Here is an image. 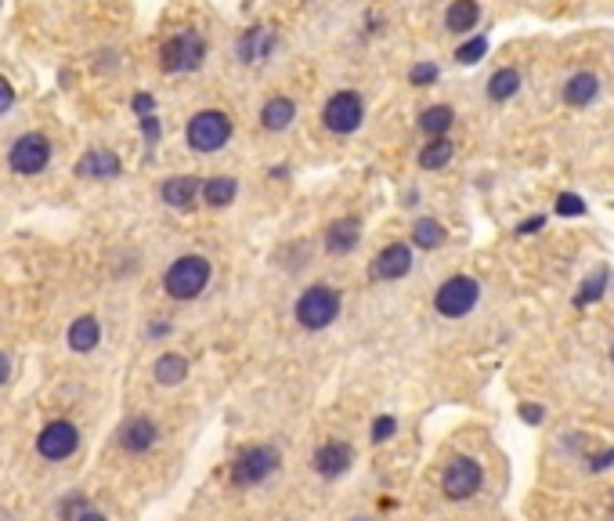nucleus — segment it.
Masks as SVG:
<instances>
[{"mask_svg": "<svg viewBox=\"0 0 614 521\" xmlns=\"http://www.w3.org/2000/svg\"><path fill=\"white\" fill-rule=\"evenodd\" d=\"M293 116H297V106H293V98H271V101H264V109H260V127L264 131H286L290 124H293Z\"/></svg>", "mask_w": 614, "mask_h": 521, "instance_id": "nucleus-21", "label": "nucleus"}, {"mask_svg": "<svg viewBox=\"0 0 614 521\" xmlns=\"http://www.w3.org/2000/svg\"><path fill=\"white\" fill-rule=\"evenodd\" d=\"M347 521H376V517H369V514H355V517H347Z\"/></svg>", "mask_w": 614, "mask_h": 521, "instance_id": "nucleus-43", "label": "nucleus"}, {"mask_svg": "<svg viewBox=\"0 0 614 521\" xmlns=\"http://www.w3.org/2000/svg\"><path fill=\"white\" fill-rule=\"evenodd\" d=\"M452 120H456V113H452L449 106H430V109H423V116H419V131L430 134V138H444V131L452 127Z\"/></svg>", "mask_w": 614, "mask_h": 521, "instance_id": "nucleus-25", "label": "nucleus"}, {"mask_svg": "<svg viewBox=\"0 0 614 521\" xmlns=\"http://www.w3.org/2000/svg\"><path fill=\"white\" fill-rule=\"evenodd\" d=\"M484 51H488V40H484V36H474V40H466V44L456 51V59H459L463 66H474V62L484 59Z\"/></svg>", "mask_w": 614, "mask_h": 521, "instance_id": "nucleus-31", "label": "nucleus"}, {"mask_svg": "<svg viewBox=\"0 0 614 521\" xmlns=\"http://www.w3.org/2000/svg\"><path fill=\"white\" fill-rule=\"evenodd\" d=\"M271 47H275V29L267 26H250L239 40H235V55L243 66H257L271 55Z\"/></svg>", "mask_w": 614, "mask_h": 521, "instance_id": "nucleus-15", "label": "nucleus"}, {"mask_svg": "<svg viewBox=\"0 0 614 521\" xmlns=\"http://www.w3.org/2000/svg\"><path fill=\"white\" fill-rule=\"evenodd\" d=\"M141 134L148 138V145H155L159 141V120L155 116H141Z\"/></svg>", "mask_w": 614, "mask_h": 521, "instance_id": "nucleus-36", "label": "nucleus"}, {"mask_svg": "<svg viewBox=\"0 0 614 521\" xmlns=\"http://www.w3.org/2000/svg\"><path fill=\"white\" fill-rule=\"evenodd\" d=\"M80 449V428L73 421H51L36 435V453L51 463H62Z\"/></svg>", "mask_w": 614, "mask_h": 521, "instance_id": "nucleus-10", "label": "nucleus"}, {"mask_svg": "<svg viewBox=\"0 0 614 521\" xmlns=\"http://www.w3.org/2000/svg\"><path fill=\"white\" fill-rule=\"evenodd\" d=\"M556 214H564V218H578V214H586V203H582V196H561L556 199Z\"/></svg>", "mask_w": 614, "mask_h": 521, "instance_id": "nucleus-32", "label": "nucleus"}, {"mask_svg": "<svg viewBox=\"0 0 614 521\" xmlns=\"http://www.w3.org/2000/svg\"><path fill=\"white\" fill-rule=\"evenodd\" d=\"M210 276H213V269L203 253H185L163 272V290L174 301H195L210 286Z\"/></svg>", "mask_w": 614, "mask_h": 521, "instance_id": "nucleus-3", "label": "nucleus"}, {"mask_svg": "<svg viewBox=\"0 0 614 521\" xmlns=\"http://www.w3.org/2000/svg\"><path fill=\"white\" fill-rule=\"evenodd\" d=\"M596 91H600L596 73H575L568 80V87H564V101H568V106H589V101L596 98Z\"/></svg>", "mask_w": 614, "mask_h": 521, "instance_id": "nucleus-22", "label": "nucleus"}, {"mask_svg": "<svg viewBox=\"0 0 614 521\" xmlns=\"http://www.w3.org/2000/svg\"><path fill=\"white\" fill-rule=\"evenodd\" d=\"M76 174L91 178V181H113L124 174V164L113 148H87L80 160H76Z\"/></svg>", "mask_w": 614, "mask_h": 521, "instance_id": "nucleus-14", "label": "nucleus"}, {"mask_svg": "<svg viewBox=\"0 0 614 521\" xmlns=\"http://www.w3.org/2000/svg\"><path fill=\"white\" fill-rule=\"evenodd\" d=\"M542 225H546V218H542V214H535V218H528V221H521V225H517V236H535Z\"/></svg>", "mask_w": 614, "mask_h": 521, "instance_id": "nucleus-37", "label": "nucleus"}, {"mask_svg": "<svg viewBox=\"0 0 614 521\" xmlns=\"http://www.w3.org/2000/svg\"><path fill=\"white\" fill-rule=\"evenodd\" d=\"M481 19V8H477V0H452V8L449 15H444V26H449L452 33H466L474 29Z\"/></svg>", "mask_w": 614, "mask_h": 521, "instance_id": "nucleus-23", "label": "nucleus"}, {"mask_svg": "<svg viewBox=\"0 0 614 521\" xmlns=\"http://www.w3.org/2000/svg\"><path fill=\"white\" fill-rule=\"evenodd\" d=\"M322 243H325L329 253H337V257L351 253V250L362 243V221H358V218H337V221L325 228Z\"/></svg>", "mask_w": 614, "mask_h": 521, "instance_id": "nucleus-16", "label": "nucleus"}, {"mask_svg": "<svg viewBox=\"0 0 614 521\" xmlns=\"http://www.w3.org/2000/svg\"><path fill=\"white\" fill-rule=\"evenodd\" d=\"M477 297H481L477 279H470V276H452V279H444V283L437 286L434 308H437V316H444V319H463V316H470V311H474Z\"/></svg>", "mask_w": 614, "mask_h": 521, "instance_id": "nucleus-6", "label": "nucleus"}, {"mask_svg": "<svg viewBox=\"0 0 614 521\" xmlns=\"http://www.w3.org/2000/svg\"><path fill=\"white\" fill-rule=\"evenodd\" d=\"M159 59H163V69L166 73H192L206 59V40L195 29H181V33H174L171 40L163 44Z\"/></svg>", "mask_w": 614, "mask_h": 521, "instance_id": "nucleus-5", "label": "nucleus"}, {"mask_svg": "<svg viewBox=\"0 0 614 521\" xmlns=\"http://www.w3.org/2000/svg\"><path fill=\"white\" fill-rule=\"evenodd\" d=\"M412 243H416L419 250H437V246L444 243V225L434 221V218H419V221L412 225Z\"/></svg>", "mask_w": 614, "mask_h": 521, "instance_id": "nucleus-26", "label": "nucleus"}, {"mask_svg": "<svg viewBox=\"0 0 614 521\" xmlns=\"http://www.w3.org/2000/svg\"><path fill=\"white\" fill-rule=\"evenodd\" d=\"M235 196H239V181H235V178H228V174L206 178V181L199 185V199H203L206 206H213V211H220V206L235 203Z\"/></svg>", "mask_w": 614, "mask_h": 521, "instance_id": "nucleus-20", "label": "nucleus"}, {"mask_svg": "<svg viewBox=\"0 0 614 521\" xmlns=\"http://www.w3.org/2000/svg\"><path fill=\"white\" fill-rule=\"evenodd\" d=\"M340 308H344V297H340L337 286L315 283V286H307V290L297 297V304H293V319H297V326L318 333V330H329L332 323L340 319Z\"/></svg>", "mask_w": 614, "mask_h": 521, "instance_id": "nucleus-1", "label": "nucleus"}, {"mask_svg": "<svg viewBox=\"0 0 614 521\" xmlns=\"http://www.w3.org/2000/svg\"><path fill=\"white\" fill-rule=\"evenodd\" d=\"M12 106H15V87H12L4 76H0V116H4Z\"/></svg>", "mask_w": 614, "mask_h": 521, "instance_id": "nucleus-34", "label": "nucleus"}, {"mask_svg": "<svg viewBox=\"0 0 614 521\" xmlns=\"http://www.w3.org/2000/svg\"><path fill=\"white\" fill-rule=\"evenodd\" d=\"M603 286H607V269H596L586 283H582V290L575 293V304L578 308H586V304H593V301H600V293H603Z\"/></svg>", "mask_w": 614, "mask_h": 521, "instance_id": "nucleus-28", "label": "nucleus"}, {"mask_svg": "<svg viewBox=\"0 0 614 521\" xmlns=\"http://www.w3.org/2000/svg\"><path fill=\"white\" fill-rule=\"evenodd\" d=\"M199 185L203 181H195L192 174H178V178H166L163 181L159 196H163L166 206H174V211H192V206L199 203Z\"/></svg>", "mask_w": 614, "mask_h": 521, "instance_id": "nucleus-17", "label": "nucleus"}, {"mask_svg": "<svg viewBox=\"0 0 614 521\" xmlns=\"http://www.w3.org/2000/svg\"><path fill=\"white\" fill-rule=\"evenodd\" d=\"M278 467H283V453H278L271 442L246 445L235 453V460L228 467V482L235 489H253V485H264L267 478H275Z\"/></svg>", "mask_w": 614, "mask_h": 521, "instance_id": "nucleus-2", "label": "nucleus"}, {"mask_svg": "<svg viewBox=\"0 0 614 521\" xmlns=\"http://www.w3.org/2000/svg\"><path fill=\"white\" fill-rule=\"evenodd\" d=\"M188 358L181 355V351H163L155 362H152V381L159 384V388H178V384H185L188 381Z\"/></svg>", "mask_w": 614, "mask_h": 521, "instance_id": "nucleus-18", "label": "nucleus"}, {"mask_svg": "<svg viewBox=\"0 0 614 521\" xmlns=\"http://www.w3.org/2000/svg\"><path fill=\"white\" fill-rule=\"evenodd\" d=\"M542 416H546L542 405H535V402H524V405H521V421H524V424H542Z\"/></svg>", "mask_w": 614, "mask_h": 521, "instance_id": "nucleus-35", "label": "nucleus"}, {"mask_svg": "<svg viewBox=\"0 0 614 521\" xmlns=\"http://www.w3.org/2000/svg\"><path fill=\"white\" fill-rule=\"evenodd\" d=\"M517 87H521V73H517V69H498V73L488 80V94H491V101H506V98H514Z\"/></svg>", "mask_w": 614, "mask_h": 521, "instance_id": "nucleus-27", "label": "nucleus"}, {"mask_svg": "<svg viewBox=\"0 0 614 521\" xmlns=\"http://www.w3.org/2000/svg\"><path fill=\"white\" fill-rule=\"evenodd\" d=\"M66 344H69V351H76V355L94 351V348L101 344V323H98V316H80V319H73V323H69V333H66Z\"/></svg>", "mask_w": 614, "mask_h": 521, "instance_id": "nucleus-19", "label": "nucleus"}, {"mask_svg": "<svg viewBox=\"0 0 614 521\" xmlns=\"http://www.w3.org/2000/svg\"><path fill=\"white\" fill-rule=\"evenodd\" d=\"M351 463H355V445L344 442V438H329L311 453V471L325 482L344 478L351 471Z\"/></svg>", "mask_w": 614, "mask_h": 521, "instance_id": "nucleus-11", "label": "nucleus"}, {"mask_svg": "<svg viewBox=\"0 0 614 521\" xmlns=\"http://www.w3.org/2000/svg\"><path fill=\"white\" fill-rule=\"evenodd\" d=\"M409 80H412L416 87H427V84H434V80H437V66H430V62H419V66H412Z\"/></svg>", "mask_w": 614, "mask_h": 521, "instance_id": "nucleus-33", "label": "nucleus"}, {"mask_svg": "<svg viewBox=\"0 0 614 521\" xmlns=\"http://www.w3.org/2000/svg\"><path fill=\"white\" fill-rule=\"evenodd\" d=\"M610 358H614V348H610Z\"/></svg>", "mask_w": 614, "mask_h": 521, "instance_id": "nucleus-44", "label": "nucleus"}, {"mask_svg": "<svg viewBox=\"0 0 614 521\" xmlns=\"http://www.w3.org/2000/svg\"><path fill=\"white\" fill-rule=\"evenodd\" d=\"M228 138H232V120H228V113H220V109H203L185 127V141L195 152H220L228 145Z\"/></svg>", "mask_w": 614, "mask_h": 521, "instance_id": "nucleus-4", "label": "nucleus"}, {"mask_svg": "<svg viewBox=\"0 0 614 521\" xmlns=\"http://www.w3.org/2000/svg\"><path fill=\"white\" fill-rule=\"evenodd\" d=\"M484 482V471L474 456H452L444 463V475H441V493L449 500H470Z\"/></svg>", "mask_w": 614, "mask_h": 521, "instance_id": "nucleus-9", "label": "nucleus"}, {"mask_svg": "<svg viewBox=\"0 0 614 521\" xmlns=\"http://www.w3.org/2000/svg\"><path fill=\"white\" fill-rule=\"evenodd\" d=\"M171 330H174L171 323H148V326H145V337H148V341H163Z\"/></svg>", "mask_w": 614, "mask_h": 521, "instance_id": "nucleus-38", "label": "nucleus"}, {"mask_svg": "<svg viewBox=\"0 0 614 521\" xmlns=\"http://www.w3.org/2000/svg\"><path fill=\"white\" fill-rule=\"evenodd\" d=\"M610 463H614V449H607V453H600V456H593V460H589L593 471H607Z\"/></svg>", "mask_w": 614, "mask_h": 521, "instance_id": "nucleus-40", "label": "nucleus"}, {"mask_svg": "<svg viewBox=\"0 0 614 521\" xmlns=\"http://www.w3.org/2000/svg\"><path fill=\"white\" fill-rule=\"evenodd\" d=\"M398 435V421H395V416H376V421H372V431H369V438L376 442V445H383V442H390V438H395Z\"/></svg>", "mask_w": 614, "mask_h": 521, "instance_id": "nucleus-30", "label": "nucleus"}, {"mask_svg": "<svg viewBox=\"0 0 614 521\" xmlns=\"http://www.w3.org/2000/svg\"><path fill=\"white\" fill-rule=\"evenodd\" d=\"M51 164V138L40 134V131H29V134H19L15 145L8 148V167L22 178H33V174H44Z\"/></svg>", "mask_w": 614, "mask_h": 521, "instance_id": "nucleus-7", "label": "nucleus"}, {"mask_svg": "<svg viewBox=\"0 0 614 521\" xmlns=\"http://www.w3.org/2000/svg\"><path fill=\"white\" fill-rule=\"evenodd\" d=\"M8 377H12V358H8L4 351H0V388L8 384Z\"/></svg>", "mask_w": 614, "mask_h": 521, "instance_id": "nucleus-41", "label": "nucleus"}, {"mask_svg": "<svg viewBox=\"0 0 614 521\" xmlns=\"http://www.w3.org/2000/svg\"><path fill=\"white\" fill-rule=\"evenodd\" d=\"M76 521H108V517H105L101 510H94V507H87V510H84V514H80Z\"/></svg>", "mask_w": 614, "mask_h": 521, "instance_id": "nucleus-42", "label": "nucleus"}, {"mask_svg": "<svg viewBox=\"0 0 614 521\" xmlns=\"http://www.w3.org/2000/svg\"><path fill=\"white\" fill-rule=\"evenodd\" d=\"M152 109H155L152 94H138V98H134V113H138V116H152Z\"/></svg>", "mask_w": 614, "mask_h": 521, "instance_id": "nucleus-39", "label": "nucleus"}, {"mask_svg": "<svg viewBox=\"0 0 614 521\" xmlns=\"http://www.w3.org/2000/svg\"><path fill=\"white\" fill-rule=\"evenodd\" d=\"M87 507H91V503H87L84 493H66V496L59 500V521H76Z\"/></svg>", "mask_w": 614, "mask_h": 521, "instance_id": "nucleus-29", "label": "nucleus"}, {"mask_svg": "<svg viewBox=\"0 0 614 521\" xmlns=\"http://www.w3.org/2000/svg\"><path fill=\"white\" fill-rule=\"evenodd\" d=\"M412 272V250L405 243H390L383 246L376 257H372V265H369V276L376 283H395V279H405Z\"/></svg>", "mask_w": 614, "mask_h": 521, "instance_id": "nucleus-13", "label": "nucleus"}, {"mask_svg": "<svg viewBox=\"0 0 614 521\" xmlns=\"http://www.w3.org/2000/svg\"><path fill=\"white\" fill-rule=\"evenodd\" d=\"M365 120V101L358 91H337L322 106V124L329 134H355Z\"/></svg>", "mask_w": 614, "mask_h": 521, "instance_id": "nucleus-8", "label": "nucleus"}, {"mask_svg": "<svg viewBox=\"0 0 614 521\" xmlns=\"http://www.w3.org/2000/svg\"><path fill=\"white\" fill-rule=\"evenodd\" d=\"M452 152H456V145L449 138H430V145H423V152H419V167L423 171L449 167L452 164Z\"/></svg>", "mask_w": 614, "mask_h": 521, "instance_id": "nucleus-24", "label": "nucleus"}, {"mask_svg": "<svg viewBox=\"0 0 614 521\" xmlns=\"http://www.w3.org/2000/svg\"><path fill=\"white\" fill-rule=\"evenodd\" d=\"M155 442H159V424L152 421V416H145V413L127 416V421L120 424V431H116V445L127 456H145V453L155 449Z\"/></svg>", "mask_w": 614, "mask_h": 521, "instance_id": "nucleus-12", "label": "nucleus"}]
</instances>
